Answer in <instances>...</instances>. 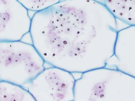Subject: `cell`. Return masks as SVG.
<instances>
[{
	"label": "cell",
	"instance_id": "1",
	"mask_svg": "<svg viewBox=\"0 0 135 101\" xmlns=\"http://www.w3.org/2000/svg\"><path fill=\"white\" fill-rule=\"evenodd\" d=\"M117 20L97 0H63L31 18L32 44L52 66L72 73L105 67L113 55Z\"/></svg>",
	"mask_w": 135,
	"mask_h": 101
},
{
	"label": "cell",
	"instance_id": "2",
	"mask_svg": "<svg viewBox=\"0 0 135 101\" xmlns=\"http://www.w3.org/2000/svg\"><path fill=\"white\" fill-rule=\"evenodd\" d=\"M74 101H134L135 77L102 67L82 73L75 80Z\"/></svg>",
	"mask_w": 135,
	"mask_h": 101
},
{
	"label": "cell",
	"instance_id": "3",
	"mask_svg": "<svg viewBox=\"0 0 135 101\" xmlns=\"http://www.w3.org/2000/svg\"><path fill=\"white\" fill-rule=\"evenodd\" d=\"M45 61L32 44L0 41V80L25 87L44 69Z\"/></svg>",
	"mask_w": 135,
	"mask_h": 101
},
{
	"label": "cell",
	"instance_id": "4",
	"mask_svg": "<svg viewBox=\"0 0 135 101\" xmlns=\"http://www.w3.org/2000/svg\"><path fill=\"white\" fill-rule=\"evenodd\" d=\"M75 82L72 73L52 66L44 68L24 88L36 101H74Z\"/></svg>",
	"mask_w": 135,
	"mask_h": 101
},
{
	"label": "cell",
	"instance_id": "5",
	"mask_svg": "<svg viewBox=\"0 0 135 101\" xmlns=\"http://www.w3.org/2000/svg\"><path fill=\"white\" fill-rule=\"evenodd\" d=\"M28 11L16 0H0V41L21 40L29 33Z\"/></svg>",
	"mask_w": 135,
	"mask_h": 101
},
{
	"label": "cell",
	"instance_id": "6",
	"mask_svg": "<svg viewBox=\"0 0 135 101\" xmlns=\"http://www.w3.org/2000/svg\"><path fill=\"white\" fill-rule=\"evenodd\" d=\"M105 67L135 77V25L118 30L113 55L107 61Z\"/></svg>",
	"mask_w": 135,
	"mask_h": 101
},
{
	"label": "cell",
	"instance_id": "7",
	"mask_svg": "<svg viewBox=\"0 0 135 101\" xmlns=\"http://www.w3.org/2000/svg\"><path fill=\"white\" fill-rule=\"evenodd\" d=\"M103 4L116 19L135 25V0H104Z\"/></svg>",
	"mask_w": 135,
	"mask_h": 101
},
{
	"label": "cell",
	"instance_id": "8",
	"mask_svg": "<svg viewBox=\"0 0 135 101\" xmlns=\"http://www.w3.org/2000/svg\"><path fill=\"white\" fill-rule=\"evenodd\" d=\"M0 101H36L24 87L0 80Z\"/></svg>",
	"mask_w": 135,
	"mask_h": 101
},
{
	"label": "cell",
	"instance_id": "9",
	"mask_svg": "<svg viewBox=\"0 0 135 101\" xmlns=\"http://www.w3.org/2000/svg\"><path fill=\"white\" fill-rule=\"evenodd\" d=\"M27 11L38 12L59 2L60 0H16Z\"/></svg>",
	"mask_w": 135,
	"mask_h": 101
}]
</instances>
